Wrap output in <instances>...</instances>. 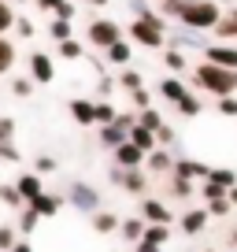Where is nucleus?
Wrapping results in <instances>:
<instances>
[{
	"label": "nucleus",
	"instance_id": "nucleus-1",
	"mask_svg": "<svg viewBox=\"0 0 237 252\" xmlns=\"http://www.w3.org/2000/svg\"><path fill=\"white\" fill-rule=\"evenodd\" d=\"M193 86L204 89V93H211V96L237 93V71H230V67H219V63L204 60L197 71H193Z\"/></svg>",
	"mask_w": 237,
	"mask_h": 252
},
{
	"label": "nucleus",
	"instance_id": "nucleus-2",
	"mask_svg": "<svg viewBox=\"0 0 237 252\" xmlns=\"http://www.w3.org/2000/svg\"><path fill=\"white\" fill-rule=\"evenodd\" d=\"M222 19V8L215 4V0H185L182 11H178V23L189 26V30H215Z\"/></svg>",
	"mask_w": 237,
	"mask_h": 252
},
{
	"label": "nucleus",
	"instance_id": "nucleus-3",
	"mask_svg": "<svg viewBox=\"0 0 237 252\" xmlns=\"http://www.w3.org/2000/svg\"><path fill=\"white\" fill-rule=\"evenodd\" d=\"M130 41L141 48H163L167 41V19L159 15V11H148V15L134 19L130 23Z\"/></svg>",
	"mask_w": 237,
	"mask_h": 252
},
{
	"label": "nucleus",
	"instance_id": "nucleus-4",
	"mask_svg": "<svg viewBox=\"0 0 237 252\" xmlns=\"http://www.w3.org/2000/svg\"><path fill=\"white\" fill-rule=\"evenodd\" d=\"M118 37H122V26L111 23V19H93V23H89V30H86V41H89L93 48H100V52H104V48H111Z\"/></svg>",
	"mask_w": 237,
	"mask_h": 252
},
{
	"label": "nucleus",
	"instance_id": "nucleus-5",
	"mask_svg": "<svg viewBox=\"0 0 237 252\" xmlns=\"http://www.w3.org/2000/svg\"><path fill=\"white\" fill-rule=\"evenodd\" d=\"M108 178L115 182V186H122L126 193H145V186H148V178H145V171L141 167H111L108 171Z\"/></svg>",
	"mask_w": 237,
	"mask_h": 252
},
{
	"label": "nucleus",
	"instance_id": "nucleus-6",
	"mask_svg": "<svg viewBox=\"0 0 237 252\" xmlns=\"http://www.w3.org/2000/svg\"><path fill=\"white\" fill-rule=\"evenodd\" d=\"M71 200L78 212H100V193H96V186H89V182H71Z\"/></svg>",
	"mask_w": 237,
	"mask_h": 252
},
{
	"label": "nucleus",
	"instance_id": "nucleus-7",
	"mask_svg": "<svg viewBox=\"0 0 237 252\" xmlns=\"http://www.w3.org/2000/svg\"><path fill=\"white\" fill-rule=\"evenodd\" d=\"M30 78L37 86H48L56 78V60L48 52H30Z\"/></svg>",
	"mask_w": 237,
	"mask_h": 252
},
{
	"label": "nucleus",
	"instance_id": "nucleus-8",
	"mask_svg": "<svg viewBox=\"0 0 237 252\" xmlns=\"http://www.w3.org/2000/svg\"><path fill=\"white\" fill-rule=\"evenodd\" d=\"M111 156H115V163H118V167H145L148 152H145V149H137L134 141H122L115 152H111Z\"/></svg>",
	"mask_w": 237,
	"mask_h": 252
},
{
	"label": "nucleus",
	"instance_id": "nucleus-9",
	"mask_svg": "<svg viewBox=\"0 0 237 252\" xmlns=\"http://www.w3.org/2000/svg\"><path fill=\"white\" fill-rule=\"evenodd\" d=\"M204 60L219 63V67H230V71H237V48H230L226 41H219V45H207L204 48Z\"/></svg>",
	"mask_w": 237,
	"mask_h": 252
},
{
	"label": "nucleus",
	"instance_id": "nucleus-10",
	"mask_svg": "<svg viewBox=\"0 0 237 252\" xmlns=\"http://www.w3.org/2000/svg\"><path fill=\"white\" fill-rule=\"evenodd\" d=\"M141 219L145 222H171V208L156 197H141Z\"/></svg>",
	"mask_w": 237,
	"mask_h": 252
},
{
	"label": "nucleus",
	"instance_id": "nucleus-11",
	"mask_svg": "<svg viewBox=\"0 0 237 252\" xmlns=\"http://www.w3.org/2000/svg\"><path fill=\"white\" fill-rule=\"evenodd\" d=\"M15 186H19V193H23V200H26V204H30L33 197H41V193H45V186H41V174H37V171L19 174V178H15Z\"/></svg>",
	"mask_w": 237,
	"mask_h": 252
},
{
	"label": "nucleus",
	"instance_id": "nucleus-12",
	"mask_svg": "<svg viewBox=\"0 0 237 252\" xmlns=\"http://www.w3.org/2000/svg\"><path fill=\"white\" fill-rule=\"evenodd\" d=\"M104 60H111V63H118V67H130V60H134V41H126V37H118L111 48H104Z\"/></svg>",
	"mask_w": 237,
	"mask_h": 252
},
{
	"label": "nucleus",
	"instance_id": "nucleus-13",
	"mask_svg": "<svg viewBox=\"0 0 237 252\" xmlns=\"http://www.w3.org/2000/svg\"><path fill=\"white\" fill-rule=\"evenodd\" d=\"M174 45L178 48H200V52H204L207 48V37H204V30H189V26H182V30H174Z\"/></svg>",
	"mask_w": 237,
	"mask_h": 252
},
{
	"label": "nucleus",
	"instance_id": "nucleus-14",
	"mask_svg": "<svg viewBox=\"0 0 237 252\" xmlns=\"http://www.w3.org/2000/svg\"><path fill=\"white\" fill-rule=\"evenodd\" d=\"M145 167H148V171H156V174H171V171H174V156L167 152V145H159V149L148 152Z\"/></svg>",
	"mask_w": 237,
	"mask_h": 252
},
{
	"label": "nucleus",
	"instance_id": "nucleus-15",
	"mask_svg": "<svg viewBox=\"0 0 237 252\" xmlns=\"http://www.w3.org/2000/svg\"><path fill=\"white\" fill-rule=\"evenodd\" d=\"M207 171H211V167L200 163V159H174V171L171 174H178V178H200V182H204Z\"/></svg>",
	"mask_w": 237,
	"mask_h": 252
},
{
	"label": "nucleus",
	"instance_id": "nucleus-16",
	"mask_svg": "<svg viewBox=\"0 0 237 252\" xmlns=\"http://www.w3.org/2000/svg\"><path fill=\"white\" fill-rule=\"evenodd\" d=\"M207 219H211V212H207V208H189V212H185L178 222H182V230L193 237V234H200V230H204Z\"/></svg>",
	"mask_w": 237,
	"mask_h": 252
},
{
	"label": "nucleus",
	"instance_id": "nucleus-17",
	"mask_svg": "<svg viewBox=\"0 0 237 252\" xmlns=\"http://www.w3.org/2000/svg\"><path fill=\"white\" fill-rule=\"evenodd\" d=\"M122 141H130V134H126V130H122L118 123H104V126H100V145H104V149L115 152Z\"/></svg>",
	"mask_w": 237,
	"mask_h": 252
},
{
	"label": "nucleus",
	"instance_id": "nucleus-18",
	"mask_svg": "<svg viewBox=\"0 0 237 252\" xmlns=\"http://www.w3.org/2000/svg\"><path fill=\"white\" fill-rule=\"evenodd\" d=\"M30 208L41 215V219H52L59 208H63V197H52V193H41V197H33L30 200Z\"/></svg>",
	"mask_w": 237,
	"mask_h": 252
},
{
	"label": "nucleus",
	"instance_id": "nucleus-19",
	"mask_svg": "<svg viewBox=\"0 0 237 252\" xmlns=\"http://www.w3.org/2000/svg\"><path fill=\"white\" fill-rule=\"evenodd\" d=\"M156 93L163 96L167 104H178L185 93H189V89H185V82H182V78H163V82L156 86Z\"/></svg>",
	"mask_w": 237,
	"mask_h": 252
},
{
	"label": "nucleus",
	"instance_id": "nucleus-20",
	"mask_svg": "<svg viewBox=\"0 0 237 252\" xmlns=\"http://www.w3.org/2000/svg\"><path fill=\"white\" fill-rule=\"evenodd\" d=\"M215 37L219 41H237V8H230V11H222V19H219V26H215Z\"/></svg>",
	"mask_w": 237,
	"mask_h": 252
},
{
	"label": "nucleus",
	"instance_id": "nucleus-21",
	"mask_svg": "<svg viewBox=\"0 0 237 252\" xmlns=\"http://www.w3.org/2000/svg\"><path fill=\"white\" fill-rule=\"evenodd\" d=\"M145 226H148V222H145L141 215H130V219H122V222H118V234L126 237L130 245H137V241L145 237Z\"/></svg>",
	"mask_w": 237,
	"mask_h": 252
},
{
	"label": "nucleus",
	"instance_id": "nucleus-22",
	"mask_svg": "<svg viewBox=\"0 0 237 252\" xmlns=\"http://www.w3.org/2000/svg\"><path fill=\"white\" fill-rule=\"evenodd\" d=\"M71 115H74V123H78V126H96L93 100H86V96H74V100H71Z\"/></svg>",
	"mask_w": 237,
	"mask_h": 252
},
{
	"label": "nucleus",
	"instance_id": "nucleus-23",
	"mask_svg": "<svg viewBox=\"0 0 237 252\" xmlns=\"http://www.w3.org/2000/svg\"><path fill=\"white\" fill-rule=\"evenodd\" d=\"M130 141H134L137 149H145V152L159 149V141H156V130H148V126H141V123H137L134 130H130Z\"/></svg>",
	"mask_w": 237,
	"mask_h": 252
},
{
	"label": "nucleus",
	"instance_id": "nucleus-24",
	"mask_svg": "<svg viewBox=\"0 0 237 252\" xmlns=\"http://www.w3.org/2000/svg\"><path fill=\"white\" fill-rule=\"evenodd\" d=\"M118 222H122V219H118L115 212H93V230H96V234H115Z\"/></svg>",
	"mask_w": 237,
	"mask_h": 252
},
{
	"label": "nucleus",
	"instance_id": "nucleus-25",
	"mask_svg": "<svg viewBox=\"0 0 237 252\" xmlns=\"http://www.w3.org/2000/svg\"><path fill=\"white\" fill-rule=\"evenodd\" d=\"M15 67V41L8 33H0V74H8Z\"/></svg>",
	"mask_w": 237,
	"mask_h": 252
},
{
	"label": "nucleus",
	"instance_id": "nucleus-26",
	"mask_svg": "<svg viewBox=\"0 0 237 252\" xmlns=\"http://www.w3.org/2000/svg\"><path fill=\"white\" fill-rule=\"evenodd\" d=\"M82 52H86V48H82V41H78V37L56 41V56H59V60H82Z\"/></svg>",
	"mask_w": 237,
	"mask_h": 252
},
{
	"label": "nucleus",
	"instance_id": "nucleus-27",
	"mask_svg": "<svg viewBox=\"0 0 237 252\" xmlns=\"http://www.w3.org/2000/svg\"><path fill=\"white\" fill-rule=\"evenodd\" d=\"M48 37H52V41H67V37H74V23H71V19H59V15H56L52 23H48Z\"/></svg>",
	"mask_w": 237,
	"mask_h": 252
},
{
	"label": "nucleus",
	"instance_id": "nucleus-28",
	"mask_svg": "<svg viewBox=\"0 0 237 252\" xmlns=\"http://www.w3.org/2000/svg\"><path fill=\"white\" fill-rule=\"evenodd\" d=\"M115 115H118V111H115V104H108L104 96H100V100H93V119H96V126L115 123Z\"/></svg>",
	"mask_w": 237,
	"mask_h": 252
},
{
	"label": "nucleus",
	"instance_id": "nucleus-29",
	"mask_svg": "<svg viewBox=\"0 0 237 252\" xmlns=\"http://www.w3.org/2000/svg\"><path fill=\"white\" fill-rule=\"evenodd\" d=\"M115 86H122L126 93H134V89H141L145 86V78H141V71H134V67H126V71L115 78Z\"/></svg>",
	"mask_w": 237,
	"mask_h": 252
},
{
	"label": "nucleus",
	"instance_id": "nucleus-30",
	"mask_svg": "<svg viewBox=\"0 0 237 252\" xmlns=\"http://www.w3.org/2000/svg\"><path fill=\"white\" fill-rule=\"evenodd\" d=\"M174 108L182 111V115H185V119H197V115H200V111H204V104H200V96H193V93H185V96H182V100L174 104Z\"/></svg>",
	"mask_w": 237,
	"mask_h": 252
},
{
	"label": "nucleus",
	"instance_id": "nucleus-31",
	"mask_svg": "<svg viewBox=\"0 0 237 252\" xmlns=\"http://www.w3.org/2000/svg\"><path fill=\"white\" fill-rule=\"evenodd\" d=\"M163 67L174 71V74L185 71V52H182V48H163Z\"/></svg>",
	"mask_w": 237,
	"mask_h": 252
},
{
	"label": "nucleus",
	"instance_id": "nucleus-32",
	"mask_svg": "<svg viewBox=\"0 0 237 252\" xmlns=\"http://www.w3.org/2000/svg\"><path fill=\"white\" fill-rule=\"evenodd\" d=\"M171 197L189 200L193 197V178H178V174H171Z\"/></svg>",
	"mask_w": 237,
	"mask_h": 252
},
{
	"label": "nucleus",
	"instance_id": "nucleus-33",
	"mask_svg": "<svg viewBox=\"0 0 237 252\" xmlns=\"http://www.w3.org/2000/svg\"><path fill=\"white\" fill-rule=\"evenodd\" d=\"M207 182H215V186H237V174L230 171V167H211V171H207Z\"/></svg>",
	"mask_w": 237,
	"mask_h": 252
},
{
	"label": "nucleus",
	"instance_id": "nucleus-34",
	"mask_svg": "<svg viewBox=\"0 0 237 252\" xmlns=\"http://www.w3.org/2000/svg\"><path fill=\"white\" fill-rule=\"evenodd\" d=\"M37 226H41V215L33 212L30 204H26L23 212H19V230H23V234H33V230H37Z\"/></svg>",
	"mask_w": 237,
	"mask_h": 252
},
{
	"label": "nucleus",
	"instance_id": "nucleus-35",
	"mask_svg": "<svg viewBox=\"0 0 237 252\" xmlns=\"http://www.w3.org/2000/svg\"><path fill=\"white\" fill-rule=\"evenodd\" d=\"M15 8H11V0H0V33H8V30H15Z\"/></svg>",
	"mask_w": 237,
	"mask_h": 252
},
{
	"label": "nucleus",
	"instance_id": "nucleus-36",
	"mask_svg": "<svg viewBox=\"0 0 237 252\" xmlns=\"http://www.w3.org/2000/svg\"><path fill=\"white\" fill-rule=\"evenodd\" d=\"M215 108H219V115H226V119H237V93L215 96Z\"/></svg>",
	"mask_w": 237,
	"mask_h": 252
},
{
	"label": "nucleus",
	"instance_id": "nucleus-37",
	"mask_svg": "<svg viewBox=\"0 0 237 252\" xmlns=\"http://www.w3.org/2000/svg\"><path fill=\"white\" fill-rule=\"evenodd\" d=\"M137 123L148 126V130H159V126H163V115H159L156 108H141V111H137Z\"/></svg>",
	"mask_w": 237,
	"mask_h": 252
},
{
	"label": "nucleus",
	"instance_id": "nucleus-38",
	"mask_svg": "<svg viewBox=\"0 0 237 252\" xmlns=\"http://www.w3.org/2000/svg\"><path fill=\"white\" fill-rule=\"evenodd\" d=\"M145 237H148V241H156V245H167L171 230H167V222H148V226H145Z\"/></svg>",
	"mask_w": 237,
	"mask_h": 252
},
{
	"label": "nucleus",
	"instance_id": "nucleus-39",
	"mask_svg": "<svg viewBox=\"0 0 237 252\" xmlns=\"http://www.w3.org/2000/svg\"><path fill=\"white\" fill-rule=\"evenodd\" d=\"M0 204H8V208H23V204H26L15 182H11V186H4V197H0Z\"/></svg>",
	"mask_w": 237,
	"mask_h": 252
},
{
	"label": "nucleus",
	"instance_id": "nucleus-40",
	"mask_svg": "<svg viewBox=\"0 0 237 252\" xmlns=\"http://www.w3.org/2000/svg\"><path fill=\"white\" fill-rule=\"evenodd\" d=\"M33 86H37L33 78H11V93H15L19 100H23V96H30V93H33Z\"/></svg>",
	"mask_w": 237,
	"mask_h": 252
},
{
	"label": "nucleus",
	"instance_id": "nucleus-41",
	"mask_svg": "<svg viewBox=\"0 0 237 252\" xmlns=\"http://www.w3.org/2000/svg\"><path fill=\"white\" fill-rule=\"evenodd\" d=\"M19 149H15V141H0V163H19Z\"/></svg>",
	"mask_w": 237,
	"mask_h": 252
},
{
	"label": "nucleus",
	"instance_id": "nucleus-42",
	"mask_svg": "<svg viewBox=\"0 0 237 252\" xmlns=\"http://www.w3.org/2000/svg\"><path fill=\"white\" fill-rule=\"evenodd\" d=\"M182 4H185V0H159V15H163V19H178Z\"/></svg>",
	"mask_w": 237,
	"mask_h": 252
},
{
	"label": "nucleus",
	"instance_id": "nucleus-43",
	"mask_svg": "<svg viewBox=\"0 0 237 252\" xmlns=\"http://www.w3.org/2000/svg\"><path fill=\"white\" fill-rule=\"evenodd\" d=\"M200 197H204V200L226 197V186H215V182H207V178H204V186H200Z\"/></svg>",
	"mask_w": 237,
	"mask_h": 252
},
{
	"label": "nucleus",
	"instance_id": "nucleus-44",
	"mask_svg": "<svg viewBox=\"0 0 237 252\" xmlns=\"http://www.w3.org/2000/svg\"><path fill=\"white\" fill-rule=\"evenodd\" d=\"M130 104H134V108L137 111H141V108H152V96H148V89H134V93H130Z\"/></svg>",
	"mask_w": 237,
	"mask_h": 252
},
{
	"label": "nucleus",
	"instance_id": "nucleus-45",
	"mask_svg": "<svg viewBox=\"0 0 237 252\" xmlns=\"http://www.w3.org/2000/svg\"><path fill=\"white\" fill-rule=\"evenodd\" d=\"M230 208H234V204H230V197H215V200H207V212H211V215H230Z\"/></svg>",
	"mask_w": 237,
	"mask_h": 252
},
{
	"label": "nucleus",
	"instance_id": "nucleus-46",
	"mask_svg": "<svg viewBox=\"0 0 237 252\" xmlns=\"http://www.w3.org/2000/svg\"><path fill=\"white\" fill-rule=\"evenodd\" d=\"M0 141H15V119H0Z\"/></svg>",
	"mask_w": 237,
	"mask_h": 252
},
{
	"label": "nucleus",
	"instance_id": "nucleus-47",
	"mask_svg": "<svg viewBox=\"0 0 237 252\" xmlns=\"http://www.w3.org/2000/svg\"><path fill=\"white\" fill-rule=\"evenodd\" d=\"M156 141H159V145H171V141H178V134H174V126H171V123H163V126L156 130Z\"/></svg>",
	"mask_w": 237,
	"mask_h": 252
},
{
	"label": "nucleus",
	"instance_id": "nucleus-48",
	"mask_svg": "<svg viewBox=\"0 0 237 252\" xmlns=\"http://www.w3.org/2000/svg\"><path fill=\"white\" fill-rule=\"evenodd\" d=\"M33 171H37V174H52L56 171V159L52 156H37V159H33Z\"/></svg>",
	"mask_w": 237,
	"mask_h": 252
},
{
	"label": "nucleus",
	"instance_id": "nucleus-49",
	"mask_svg": "<svg viewBox=\"0 0 237 252\" xmlns=\"http://www.w3.org/2000/svg\"><path fill=\"white\" fill-rule=\"evenodd\" d=\"M15 33H19L23 41H26V37H33V23H30L26 15H19V19H15Z\"/></svg>",
	"mask_w": 237,
	"mask_h": 252
},
{
	"label": "nucleus",
	"instance_id": "nucleus-50",
	"mask_svg": "<svg viewBox=\"0 0 237 252\" xmlns=\"http://www.w3.org/2000/svg\"><path fill=\"white\" fill-rule=\"evenodd\" d=\"M11 245H15V226H0V249L11 252Z\"/></svg>",
	"mask_w": 237,
	"mask_h": 252
},
{
	"label": "nucleus",
	"instance_id": "nucleus-51",
	"mask_svg": "<svg viewBox=\"0 0 237 252\" xmlns=\"http://www.w3.org/2000/svg\"><path fill=\"white\" fill-rule=\"evenodd\" d=\"M130 11H134V19H141V15L152 11V4H148V0H130Z\"/></svg>",
	"mask_w": 237,
	"mask_h": 252
},
{
	"label": "nucleus",
	"instance_id": "nucleus-52",
	"mask_svg": "<svg viewBox=\"0 0 237 252\" xmlns=\"http://www.w3.org/2000/svg\"><path fill=\"white\" fill-rule=\"evenodd\" d=\"M134 252H163V245H156V241H148V237H141V241L134 245Z\"/></svg>",
	"mask_w": 237,
	"mask_h": 252
},
{
	"label": "nucleus",
	"instance_id": "nucleus-53",
	"mask_svg": "<svg viewBox=\"0 0 237 252\" xmlns=\"http://www.w3.org/2000/svg\"><path fill=\"white\" fill-rule=\"evenodd\" d=\"M56 15H59V19H71V23H74V15H78V8H74L71 0H63V4H59V11H56Z\"/></svg>",
	"mask_w": 237,
	"mask_h": 252
},
{
	"label": "nucleus",
	"instance_id": "nucleus-54",
	"mask_svg": "<svg viewBox=\"0 0 237 252\" xmlns=\"http://www.w3.org/2000/svg\"><path fill=\"white\" fill-rule=\"evenodd\" d=\"M111 89H115V78H108V74H104V78L96 82V93H100L104 100H108V93H111Z\"/></svg>",
	"mask_w": 237,
	"mask_h": 252
},
{
	"label": "nucleus",
	"instance_id": "nucleus-55",
	"mask_svg": "<svg viewBox=\"0 0 237 252\" xmlns=\"http://www.w3.org/2000/svg\"><path fill=\"white\" fill-rule=\"evenodd\" d=\"M33 4H37L41 11H59V4H63V0H33Z\"/></svg>",
	"mask_w": 237,
	"mask_h": 252
},
{
	"label": "nucleus",
	"instance_id": "nucleus-56",
	"mask_svg": "<svg viewBox=\"0 0 237 252\" xmlns=\"http://www.w3.org/2000/svg\"><path fill=\"white\" fill-rule=\"evenodd\" d=\"M11 252H33V249H30L26 241H15V245H11Z\"/></svg>",
	"mask_w": 237,
	"mask_h": 252
},
{
	"label": "nucleus",
	"instance_id": "nucleus-57",
	"mask_svg": "<svg viewBox=\"0 0 237 252\" xmlns=\"http://www.w3.org/2000/svg\"><path fill=\"white\" fill-rule=\"evenodd\" d=\"M226 197H230V204L237 208V186H230V189H226Z\"/></svg>",
	"mask_w": 237,
	"mask_h": 252
},
{
	"label": "nucleus",
	"instance_id": "nucleus-58",
	"mask_svg": "<svg viewBox=\"0 0 237 252\" xmlns=\"http://www.w3.org/2000/svg\"><path fill=\"white\" fill-rule=\"evenodd\" d=\"M89 4H93V8H108V0H89Z\"/></svg>",
	"mask_w": 237,
	"mask_h": 252
},
{
	"label": "nucleus",
	"instance_id": "nucleus-59",
	"mask_svg": "<svg viewBox=\"0 0 237 252\" xmlns=\"http://www.w3.org/2000/svg\"><path fill=\"white\" fill-rule=\"evenodd\" d=\"M230 241H234V249H237V230H234V237H230Z\"/></svg>",
	"mask_w": 237,
	"mask_h": 252
},
{
	"label": "nucleus",
	"instance_id": "nucleus-60",
	"mask_svg": "<svg viewBox=\"0 0 237 252\" xmlns=\"http://www.w3.org/2000/svg\"><path fill=\"white\" fill-rule=\"evenodd\" d=\"M0 197H4V182H0Z\"/></svg>",
	"mask_w": 237,
	"mask_h": 252
},
{
	"label": "nucleus",
	"instance_id": "nucleus-61",
	"mask_svg": "<svg viewBox=\"0 0 237 252\" xmlns=\"http://www.w3.org/2000/svg\"><path fill=\"white\" fill-rule=\"evenodd\" d=\"M15 4H23V0H15Z\"/></svg>",
	"mask_w": 237,
	"mask_h": 252
}]
</instances>
